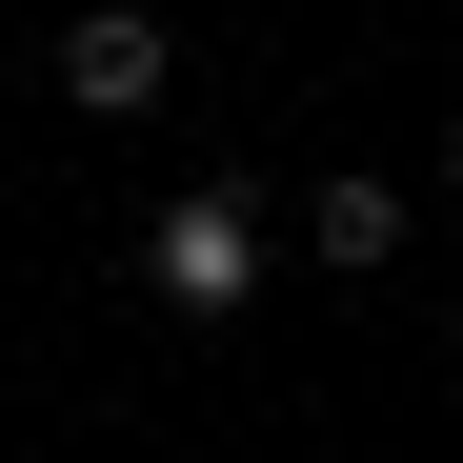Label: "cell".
Returning <instances> with one entry per match:
<instances>
[{"mask_svg": "<svg viewBox=\"0 0 463 463\" xmlns=\"http://www.w3.org/2000/svg\"><path fill=\"white\" fill-rule=\"evenodd\" d=\"M141 282H162L182 323H222V302H262V222L242 202H162L141 222Z\"/></svg>", "mask_w": 463, "mask_h": 463, "instance_id": "6da1fadb", "label": "cell"}, {"mask_svg": "<svg viewBox=\"0 0 463 463\" xmlns=\"http://www.w3.org/2000/svg\"><path fill=\"white\" fill-rule=\"evenodd\" d=\"M61 101L141 121V101H162V21H141V0H81V21H61Z\"/></svg>", "mask_w": 463, "mask_h": 463, "instance_id": "7a4b0ae2", "label": "cell"}, {"mask_svg": "<svg viewBox=\"0 0 463 463\" xmlns=\"http://www.w3.org/2000/svg\"><path fill=\"white\" fill-rule=\"evenodd\" d=\"M302 242H323L343 282H363V262H403V182H363V162H343L323 202H302Z\"/></svg>", "mask_w": 463, "mask_h": 463, "instance_id": "3957f363", "label": "cell"}, {"mask_svg": "<svg viewBox=\"0 0 463 463\" xmlns=\"http://www.w3.org/2000/svg\"><path fill=\"white\" fill-rule=\"evenodd\" d=\"M443 202H463V121H443Z\"/></svg>", "mask_w": 463, "mask_h": 463, "instance_id": "277c9868", "label": "cell"}, {"mask_svg": "<svg viewBox=\"0 0 463 463\" xmlns=\"http://www.w3.org/2000/svg\"><path fill=\"white\" fill-rule=\"evenodd\" d=\"M443 343H463V302H443Z\"/></svg>", "mask_w": 463, "mask_h": 463, "instance_id": "5b68a950", "label": "cell"}]
</instances>
